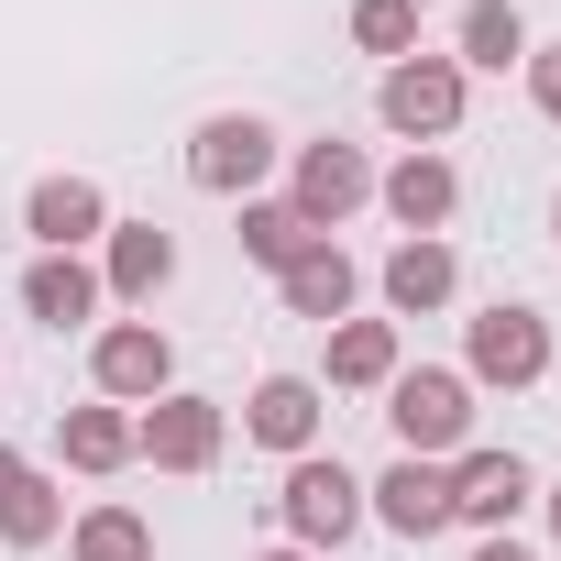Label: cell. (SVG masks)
Instances as JSON below:
<instances>
[{"label":"cell","instance_id":"cell-25","mask_svg":"<svg viewBox=\"0 0 561 561\" xmlns=\"http://www.w3.org/2000/svg\"><path fill=\"white\" fill-rule=\"evenodd\" d=\"M517 78H528V111L561 133V45H528V67H517Z\"/></svg>","mask_w":561,"mask_h":561},{"label":"cell","instance_id":"cell-4","mask_svg":"<svg viewBox=\"0 0 561 561\" xmlns=\"http://www.w3.org/2000/svg\"><path fill=\"white\" fill-rule=\"evenodd\" d=\"M275 517H287V539L298 550H342V539H364V473L353 462H331V451H298L287 462V484H275Z\"/></svg>","mask_w":561,"mask_h":561},{"label":"cell","instance_id":"cell-6","mask_svg":"<svg viewBox=\"0 0 561 561\" xmlns=\"http://www.w3.org/2000/svg\"><path fill=\"white\" fill-rule=\"evenodd\" d=\"M220 451H231V408H220V397L165 386L154 408H133V462H154V473H209Z\"/></svg>","mask_w":561,"mask_h":561},{"label":"cell","instance_id":"cell-12","mask_svg":"<svg viewBox=\"0 0 561 561\" xmlns=\"http://www.w3.org/2000/svg\"><path fill=\"white\" fill-rule=\"evenodd\" d=\"M165 287H176V231H165V220H111V231H100V298L154 309Z\"/></svg>","mask_w":561,"mask_h":561},{"label":"cell","instance_id":"cell-18","mask_svg":"<svg viewBox=\"0 0 561 561\" xmlns=\"http://www.w3.org/2000/svg\"><path fill=\"white\" fill-rule=\"evenodd\" d=\"M528 12L517 0H462V23H451V67L462 78H506V67H528Z\"/></svg>","mask_w":561,"mask_h":561},{"label":"cell","instance_id":"cell-16","mask_svg":"<svg viewBox=\"0 0 561 561\" xmlns=\"http://www.w3.org/2000/svg\"><path fill=\"white\" fill-rule=\"evenodd\" d=\"M100 309H111V298H100V264H89V253H34V264H23V320H45L56 342H67V331H100Z\"/></svg>","mask_w":561,"mask_h":561},{"label":"cell","instance_id":"cell-28","mask_svg":"<svg viewBox=\"0 0 561 561\" xmlns=\"http://www.w3.org/2000/svg\"><path fill=\"white\" fill-rule=\"evenodd\" d=\"M253 561H320V550H298V539H287V550H253Z\"/></svg>","mask_w":561,"mask_h":561},{"label":"cell","instance_id":"cell-8","mask_svg":"<svg viewBox=\"0 0 561 561\" xmlns=\"http://www.w3.org/2000/svg\"><path fill=\"white\" fill-rule=\"evenodd\" d=\"M89 386H100L111 408H154V397L176 386V342H165L154 320H100V331H89Z\"/></svg>","mask_w":561,"mask_h":561},{"label":"cell","instance_id":"cell-11","mask_svg":"<svg viewBox=\"0 0 561 561\" xmlns=\"http://www.w3.org/2000/svg\"><path fill=\"white\" fill-rule=\"evenodd\" d=\"M320 397H331L320 375H264V386L242 397V440H253V451H275V462L320 451V419H331Z\"/></svg>","mask_w":561,"mask_h":561},{"label":"cell","instance_id":"cell-10","mask_svg":"<svg viewBox=\"0 0 561 561\" xmlns=\"http://www.w3.org/2000/svg\"><path fill=\"white\" fill-rule=\"evenodd\" d=\"M364 517H375V528H397V539H440V528H451V462L397 451V462L364 484Z\"/></svg>","mask_w":561,"mask_h":561},{"label":"cell","instance_id":"cell-19","mask_svg":"<svg viewBox=\"0 0 561 561\" xmlns=\"http://www.w3.org/2000/svg\"><path fill=\"white\" fill-rule=\"evenodd\" d=\"M397 364H408L397 320H342V331H331V386H342V397H386Z\"/></svg>","mask_w":561,"mask_h":561},{"label":"cell","instance_id":"cell-9","mask_svg":"<svg viewBox=\"0 0 561 561\" xmlns=\"http://www.w3.org/2000/svg\"><path fill=\"white\" fill-rule=\"evenodd\" d=\"M528 495H539L528 451H451V528H484V539H506Z\"/></svg>","mask_w":561,"mask_h":561},{"label":"cell","instance_id":"cell-3","mask_svg":"<svg viewBox=\"0 0 561 561\" xmlns=\"http://www.w3.org/2000/svg\"><path fill=\"white\" fill-rule=\"evenodd\" d=\"M386 430H397V451H419V462L473 451V386H462V364H397Z\"/></svg>","mask_w":561,"mask_h":561},{"label":"cell","instance_id":"cell-26","mask_svg":"<svg viewBox=\"0 0 561 561\" xmlns=\"http://www.w3.org/2000/svg\"><path fill=\"white\" fill-rule=\"evenodd\" d=\"M473 561H528V550L517 539H473Z\"/></svg>","mask_w":561,"mask_h":561},{"label":"cell","instance_id":"cell-5","mask_svg":"<svg viewBox=\"0 0 561 561\" xmlns=\"http://www.w3.org/2000/svg\"><path fill=\"white\" fill-rule=\"evenodd\" d=\"M550 375V320L528 309V298H495V309H473L462 320V386H539Z\"/></svg>","mask_w":561,"mask_h":561},{"label":"cell","instance_id":"cell-22","mask_svg":"<svg viewBox=\"0 0 561 561\" xmlns=\"http://www.w3.org/2000/svg\"><path fill=\"white\" fill-rule=\"evenodd\" d=\"M0 539H12V550H56V539H67V484L23 462L12 495H0Z\"/></svg>","mask_w":561,"mask_h":561},{"label":"cell","instance_id":"cell-30","mask_svg":"<svg viewBox=\"0 0 561 561\" xmlns=\"http://www.w3.org/2000/svg\"><path fill=\"white\" fill-rule=\"evenodd\" d=\"M550 231H561V198H550Z\"/></svg>","mask_w":561,"mask_h":561},{"label":"cell","instance_id":"cell-14","mask_svg":"<svg viewBox=\"0 0 561 561\" xmlns=\"http://www.w3.org/2000/svg\"><path fill=\"white\" fill-rule=\"evenodd\" d=\"M23 231H34V253H89V242L111 231V187H100V176H34Z\"/></svg>","mask_w":561,"mask_h":561},{"label":"cell","instance_id":"cell-1","mask_svg":"<svg viewBox=\"0 0 561 561\" xmlns=\"http://www.w3.org/2000/svg\"><path fill=\"white\" fill-rule=\"evenodd\" d=\"M287 165V133H275L264 111H209L198 133H187V187L198 198H264V176Z\"/></svg>","mask_w":561,"mask_h":561},{"label":"cell","instance_id":"cell-27","mask_svg":"<svg viewBox=\"0 0 561 561\" xmlns=\"http://www.w3.org/2000/svg\"><path fill=\"white\" fill-rule=\"evenodd\" d=\"M12 473H23V451H12V440H0V495H12Z\"/></svg>","mask_w":561,"mask_h":561},{"label":"cell","instance_id":"cell-24","mask_svg":"<svg viewBox=\"0 0 561 561\" xmlns=\"http://www.w3.org/2000/svg\"><path fill=\"white\" fill-rule=\"evenodd\" d=\"M353 45L364 56H419V0H353Z\"/></svg>","mask_w":561,"mask_h":561},{"label":"cell","instance_id":"cell-29","mask_svg":"<svg viewBox=\"0 0 561 561\" xmlns=\"http://www.w3.org/2000/svg\"><path fill=\"white\" fill-rule=\"evenodd\" d=\"M539 506H550V539H561V484H550V495H539Z\"/></svg>","mask_w":561,"mask_h":561},{"label":"cell","instance_id":"cell-15","mask_svg":"<svg viewBox=\"0 0 561 561\" xmlns=\"http://www.w3.org/2000/svg\"><path fill=\"white\" fill-rule=\"evenodd\" d=\"M375 287H386V320H430V309L462 298V253H451L440 231H419V242H397V253L375 264Z\"/></svg>","mask_w":561,"mask_h":561},{"label":"cell","instance_id":"cell-23","mask_svg":"<svg viewBox=\"0 0 561 561\" xmlns=\"http://www.w3.org/2000/svg\"><path fill=\"white\" fill-rule=\"evenodd\" d=\"M231 242H242V253H253L264 275H287V264H298V253H309L320 231H309V220H298L287 198H242V231H231Z\"/></svg>","mask_w":561,"mask_h":561},{"label":"cell","instance_id":"cell-13","mask_svg":"<svg viewBox=\"0 0 561 561\" xmlns=\"http://www.w3.org/2000/svg\"><path fill=\"white\" fill-rule=\"evenodd\" d=\"M375 198H386V220H397L408 242H419V231H451V209H462V165L419 144V154H397V165L375 176Z\"/></svg>","mask_w":561,"mask_h":561},{"label":"cell","instance_id":"cell-20","mask_svg":"<svg viewBox=\"0 0 561 561\" xmlns=\"http://www.w3.org/2000/svg\"><path fill=\"white\" fill-rule=\"evenodd\" d=\"M56 451H67V473H122L133 462V408H111V397L67 408L56 419Z\"/></svg>","mask_w":561,"mask_h":561},{"label":"cell","instance_id":"cell-21","mask_svg":"<svg viewBox=\"0 0 561 561\" xmlns=\"http://www.w3.org/2000/svg\"><path fill=\"white\" fill-rule=\"evenodd\" d=\"M67 561H154V517L122 506V495H100V506L67 517Z\"/></svg>","mask_w":561,"mask_h":561},{"label":"cell","instance_id":"cell-2","mask_svg":"<svg viewBox=\"0 0 561 561\" xmlns=\"http://www.w3.org/2000/svg\"><path fill=\"white\" fill-rule=\"evenodd\" d=\"M462 100H473V78H462L451 56H430V45H419V56H397V67L375 78V122H386L408 154H419V144L440 154V144L462 133Z\"/></svg>","mask_w":561,"mask_h":561},{"label":"cell","instance_id":"cell-7","mask_svg":"<svg viewBox=\"0 0 561 561\" xmlns=\"http://www.w3.org/2000/svg\"><path fill=\"white\" fill-rule=\"evenodd\" d=\"M375 198V165H364V144H342V133H320V144H287V209L331 242L353 209Z\"/></svg>","mask_w":561,"mask_h":561},{"label":"cell","instance_id":"cell-17","mask_svg":"<svg viewBox=\"0 0 561 561\" xmlns=\"http://www.w3.org/2000/svg\"><path fill=\"white\" fill-rule=\"evenodd\" d=\"M275 298H287V320H320V331H342V320H353V298H364V264H353L342 242H309L287 275H275Z\"/></svg>","mask_w":561,"mask_h":561}]
</instances>
